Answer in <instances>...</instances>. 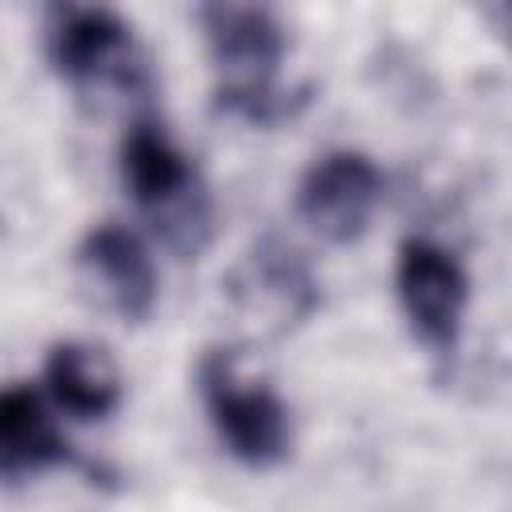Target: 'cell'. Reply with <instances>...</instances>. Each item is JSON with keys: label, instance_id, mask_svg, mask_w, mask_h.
<instances>
[{"label": "cell", "instance_id": "cell-9", "mask_svg": "<svg viewBox=\"0 0 512 512\" xmlns=\"http://www.w3.org/2000/svg\"><path fill=\"white\" fill-rule=\"evenodd\" d=\"M72 448L56 428L44 396L28 384H12L0 396V472L8 480L36 476L44 468L68 464Z\"/></svg>", "mask_w": 512, "mask_h": 512}, {"label": "cell", "instance_id": "cell-2", "mask_svg": "<svg viewBox=\"0 0 512 512\" xmlns=\"http://www.w3.org/2000/svg\"><path fill=\"white\" fill-rule=\"evenodd\" d=\"M120 176L128 196L152 224L180 248H196V232H208V208L192 160L172 144L164 124L132 120L120 140Z\"/></svg>", "mask_w": 512, "mask_h": 512}, {"label": "cell", "instance_id": "cell-7", "mask_svg": "<svg viewBox=\"0 0 512 512\" xmlns=\"http://www.w3.org/2000/svg\"><path fill=\"white\" fill-rule=\"evenodd\" d=\"M48 60L72 84L132 80V28L120 12L100 4H64L48 20Z\"/></svg>", "mask_w": 512, "mask_h": 512}, {"label": "cell", "instance_id": "cell-3", "mask_svg": "<svg viewBox=\"0 0 512 512\" xmlns=\"http://www.w3.org/2000/svg\"><path fill=\"white\" fill-rule=\"evenodd\" d=\"M200 396L208 420L228 448L248 468H272L292 448V412L260 380H244L228 352H208L200 360Z\"/></svg>", "mask_w": 512, "mask_h": 512}, {"label": "cell", "instance_id": "cell-1", "mask_svg": "<svg viewBox=\"0 0 512 512\" xmlns=\"http://www.w3.org/2000/svg\"><path fill=\"white\" fill-rule=\"evenodd\" d=\"M208 56L220 72V108L268 124L284 112L276 68L284 60V24L260 4H208L200 8Z\"/></svg>", "mask_w": 512, "mask_h": 512}, {"label": "cell", "instance_id": "cell-6", "mask_svg": "<svg viewBox=\"0 0 512 512\" xmlns=\"http://www.w3.org/2000/svg\"><path fill=\"white\" fill-rule=\"evenodd\" d=\"M76 280L80 288L88 292V300L128 324L152 316L156 308V292H160V280H156V264L148 256V244L116 224V220H104L96 224L80 248H76Z\"/></svg>", "mask_w": 512, "mask_h": 512}, {"label": "cell", "instance_id": "cell-4", "mask_svg": "<svg viewBox=\"0 0 512 512\" xmlns=\"http://www.w3.org/2000/svg\"><path fill=\"white\" fill-rule=\"evenodd\" d=\"M396 296L416 340L448 356L468 312V272L460 260L428 236H408L396 252Z\"/></svg>", "mask_w": 512, "mask_h": 512}, {"label": "cell", "instance_id": "cell-5", "mask_svg": "<svg viewBox=\"0 0 512 512\" xmlns=\"http://www.w3.org/2000/svg\"><path fill=\"white\" fill-rule=\"evenodd\" d=\"M384 200V176L372 156L336 148L308 164L296 184L300 220L328 244H352L368 232Z\"/></svg>", "mask_w": 512, "mask_h": 512}, {"label": "cell", "instance_id": "cell-8", "mask_svg": "<svg viewBox=\"0 0 512 512\" xmlns=\"http://www.w3.org/2000/svg\"><path fill=\"white\" fill-rule=\"evenodd\" d=\"M44 392L72 420H104L124 400V384L112 356L88 340H60L48 348Z\"/></svg>", "mask_w": 512, "mask_h": 512}, {"label": "cell", "instance_id": "cell-10", "mask_svg": "<svg viewBox=\"0 0 512 512\" xmlns=\"http://www.w3.org/2000/svg\"><path fill=\"white\" fill-rule=\"evenodd\" d=\"M508 16H512V8H508Z\"/></svg>", "mask_w": 512, "mask_h": 512}]
</instances>
